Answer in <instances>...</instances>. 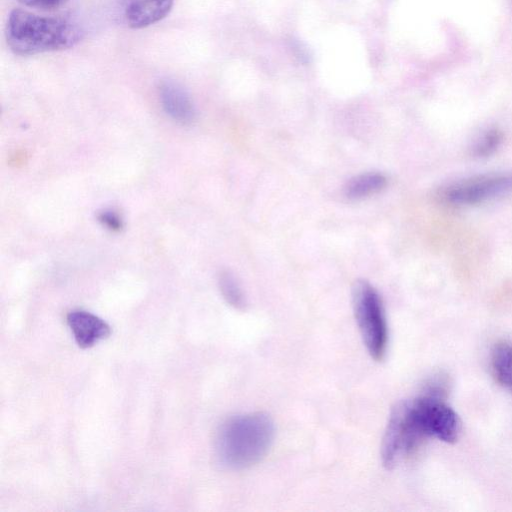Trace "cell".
<instances>
[{
  "instance_id": "3957f363",
  "label": "cell",
  "mask_w": 512,
  "mask_h": 512,
  "mask_svg": "<svg viewBox=\"0 0 512 512\" xmlns=\"http://www.w3.org/2000/svg\"><path fill=\"white\" fill-rule=\"evenodd\" d=\"M414 399L400 402L391 412L381 446L383 464L394 467L428 438Z\"/></svg>"
},
{
  "instance_id": "9c48e42d",
  "label": "cell",
  "mask_w": 512,
  "mask_h": 512,
  "mask_svg": "<svg viewBox=\"0 0 512 512\" xmlns=\"http://www.w3.org/2000/svg\"><path fill=\"white\" fill-rule=\"evenodd\" d=\"M387 185V178L380 172H365L347 181L343 192L349 200H362L381 192Z\"/></svg>"
},
{
  "instance_id": "8992f818",
  "label": "cell",
  "mask_w": 512,
  "mask_h": 512,
  "mask_svg": "<svg viewBox=\"0 0 512 512\" xmlns=\"http://www.w3.org/2000/svg\"><path fill=\"white\" fill-rule=\"evenodd\" d=\"M174 0H119L124 22L131 28L150 26L167 16Z\"/></svg>"
},
{
  "instance_id": "30bf717a",
  "label": "cell",
  "mask_w": 512,
  "mask_h": 512,
  "mask_svg": "<svg viewBox=\"0 0 512 512\" xmlns=\"http://www.w3.org/2000/svg\"><path fill=\"white\" fill-rule=\"evenodd\" d=\"M491 369L496 382L512 393V343L500 341L492 349Z\"/></svg>"
},
{
  "instance_id": "5b68a950",
  "label": "cell",
  "mask_w": 512,
  "mask_h": 512,
  "mask_svg": "<svg viewBox=\"0 0 512 512\" xmlns=\"http://www.w3.org/2000/svg\"><path fill=\"white\" fill-rule=\"evenodd\" d=\"M512 191V174H488L463 180L449 187L446 199L456 205H472Z\"/></svg>"
},
{
  "instance_id": "7a4b0ae2",
  "label": "cell",
  "mask_w": 512,
  "mask_h": 512,
  "mask_svg": "<svg viewBox=\"0 0 512 512\" xmlns=\"http://www.w3.org/2000/svg\"><path fill=\"white\" fill-rule=\"evenodd\" d=\"M274 438V425L264 413L237 415L226 420L216 436V456L219 462L234 470L259 462Z\"/></svg>"
},
{
  "instance_id": "5bb4252c",
  "label": "cell",
  "mask_w": 512,
  "mask_h": 512,
  "mask_svg": "<svg viewBox=\"0 0 512 512\" xmlns=\"http://www.w3.org/2000/svg\"><path fill=\"white\" fill-rule=\"evenodd\" d=\"M23 4L29 7L50 10L61 5L65 0H19Z\"/></svg>"
},
{
  "instance_id": "6da1fadb",
  "label": "cell",
  "mask_w": 512,
  "mask_h": 512,
  "mask_svg": "<svg viewBox=\"0 0 512 512\" xmlns=\"http://www.w3.org/2000/svg\"><path fill=\"white\" fill-rule=\"evenodd\" d=\"M5 36L15 54L28 56L73 47L82 39L83 31L67 17H44L14 9L9 14Z\"/></svg>"
},
{
  "instance_id": "52a82bcc",
  "label": "cell",
  "mask_w": 512,
  "mask_h": 512,
  "mask_svg": "<svg viewBox=\"0 0 512 512\" xmlns=\"http://www.w3.org/2000/svg\"><path fill=\"white\" fill-rule=\"evenodd\" d=\"M67 324L75 342L81 348H90L111 333L110 326L103 319L84 310L69 312Z\"/></svg>"
},
{
  "instance_id": "277c9868",
  "label": "cell",
  "mask_w": 512,
  "mask_h": 512,
  "mask_svg": "<svg viewBox=\"0 0 512 512\" xmlns=\"http://www.w3.org/2000/svg\"><path fill=\"white\" fill-rule=\"evenodd\" d=\"M355 318L370 356L379 361L386 354L388 327L382 299L369 282L358 281L353 289Z\"/></svg>"
},
{
  "instance_id": "4fadbf2b",
  "label": "cell",
  "mask_w": 512,
  "mask_h": 512,
  "mask_svg": "<svg viewBox=\"0 0 512 512\" xmlns=\"http://www.w3.org/2000/svg\"><path fill=\"white\" fill-rule=\"evenodd\" d=\"M99 220L111 230H120L122 227V220L118 214L112 210H105L100 213Z\"/></svg>"
},
{
  "instance_id": "8fae6325",
  "label": "cell",
  "mask_w": 512,
  "mask_h": 512,
  "mask_svg": "<svg viewBox=\"0 0 512 512\" xmlns=\"http://www.w3.org/2000/svg\"><path fill=\"white\" fill-rule=\"evenodd\" d=\"M218 284L226 302L236 309L246 307V297L236 276L229 270H222L218 276Z\"/></svg>"
},
{
  "instance_id": "ba28073f",
  "label": "cell",
  "mask_w": 512,
  "mask_h": 512,
  "mask_svg": "<svg viewBox=\"0 0 512 512\" xmlns=\"http://www.w3.org/2000/svg\"><path fill=\"white\" fill-rule=\"evenodd\" d=\"M159 98L165 112L181 124H190L195 119V108L188 92L173 80L160 83Z\"/></svg>"
},
{
  "instance_id": "7c38bea8",
  "label": "cell",
  "mask_w": 512,
  "mask_h": 512,
  "mask_svg": "<svg viewBox=\"0 0 512 512\" xmlns=\"http://www.w3.org/2000/svg\"><path fill=\"white\" fill-rule=\"evenodd\" d=\"M502 132L496 128L486 131L473 147L477 157H487L494 153L502 142Z\"/></svg>"
}]
</instances>
